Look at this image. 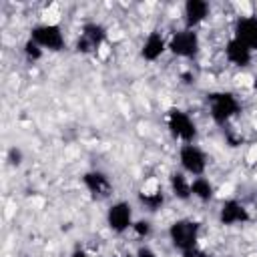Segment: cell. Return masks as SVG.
<instances>
[{"label": "cell", "mask_w": 257, "mask_h": 257, "mask_svg": "<svg viewBox=\"0 0 257 257\" xmlns=\"http://www.w3.org/2000/svg\"><path fill=\"white\" fill-rule=\"evenodd\" d=\"M133 207L126 201H116L106 211V225L114 233H124L128 227H133Z\"/></svg>", "instance_id": "obj_7"}, {"label": "cell", "mask_w": 257, "mask_h": 257, "mask_svg": "<svg viewBox=\"0 0 257 257\" xmlns=\"http://www.w3.org/2000/svg\"><path fill=\"white\" fill-rule=\"evenodd\" d=\"M207 102H209V110H211V116L217 124H225L229 122L239 110H241V104L237 100V96L233 92H225V90H219V92H211L207 96Z\"/></svg>", "instance_id": "obj_2"}, {"label": "cell", "mask_w": 257, "mask_h": 257, "mask_svg": "<svg viewBox=\"0 0 257 257\" xmlns=\"http://www.w3.org/2000/svg\"><path fill=\"white\" fill-rule=\"evenodd\" d=\"M120 257H133V255H120Z\"/></svg>", "instance_id": "obj_24"}, {"label": "cell", "mask_w": 257, "mask_h": 257, "mask_svg": "<svg viewBox=\"0 0 257 257\" xmlns=\"http://www.w3.org/2000/svg\"><path fill=\"white\" fill-rule=\"evenodd\" d=\"M199 233H201V225L193 219H177L169 227V239H171L173 247L183 253L197 247Z\"/></svg>", "instance_id": "obj_1"}, {"label": "cell", "mask_w": 257, "mask_h": 257, "mask_svg": "<svg viewBox=\"0 0 257 257\" xmlns=\"http://www.w3.org/2000/svg\"><path fill=\"white\" fill-rule=\"evenodd\" d=\"M191 195L197 197L199 201L207 203V201L213 199V195H215V187H213V183H211L209 179H205V177H195L193 183H191Z\"/></svg>", "instance_id": "obj_16"}, {"label": "cell", "mask_w": 257, "mask_h": 257, "mask_svg": "<svg viewBox=\"0 0 257 257\" xmlns=\"http://www.w3.org/2000/svg\"><path fill=\"white\" fill-rule=\"evenodd\" d=\"M82 185L86 187L92 199H104L112 191V185L102 171H86L82 175Z\"/></svg>", "instance_id": "obj_9"}, {"label": "cell", "mask_w": 257, "mask_h": 257, "mask_svg": "<svg viewBox=\"0 0 257 257\" xmlns=\"http://www.w3.org/2000/svg\"><path fill=\"white\" fill-rule=\"evenodd\" d=\"M219 221L223 225H241V223L249 221V211L245 209L243 203H239L235 199H229V201L223 203V207L219 211Z\"/></svg>", "instance_id": "obj_11"}, {"label": "cell", "mask_w": 257, "mask_h": 257, "mask_svg": "<svg viewBox=\"0 0 257 257\" xmlns=\"http://www.w3.org/2000/svg\"><path fill=\"white\" fill-rule=\"evenodd\" d=\"M139 199H141V203L143 205H147L151 211H157L163 203H165V195H163V191H153V193H141L139 195Z\"/></svg>", "instance_id": "obj_17"}, {"label": "cell", "mask_w": 257, "mask_h": 257, "mask_svg": "<svg viewBox=\"0 0 257 257\" xmlns=\"http://www.w3.org/2000/svg\"><path fill=\"white\" fill-rule=\"evenodd\" d=\"M225 56H227V60H229L231 64H235V66L243 68V66H247V64L251 62L253 52H251L243 42H239V40L231 38V40L227 42V46H225Z\"/></svg>", "instance_id": "obj_14"}, {"label": "cell", "mask_w": 257, "mask_h": 257, "mask_svg": "<svg viewBox=\"0 0 257 257\" xmlns=\"http://www.w3.org/2000/svg\"><path fill=\"white\" fill-rule=\"evenodd\" d=\"M70 257H88V253H86L84 249H74V251L70 253Z\"/></svg>", "instance_id": "obj_23"}, {"label": "cell", "mask_w": 257, "mask_h": 257, "mask_svg": "<svg viewBox=\"0 0 257 257\" xmlns=\"http://www.w3.org/2000/svg\"><path fill=\"white\" fill-rule=\"evenodd\" d=\"M8 161H10V165H20V163H22V153H20L16 147H12V149L8 151Z\"/></svg>", "instance_id": "obj_20"}, {"label": "cell", "mask_w": 257, "mask_h": 257, "mask_svg": "<svg viewBox=\"0 0 257 257\" xmlns=\"http://www.w3.org/2000/svg\"><path fill=\"white\" fill-rule=\"evenodd\" d=\"M167 48L175 54V56H181V58H193L199 48H201V40H199V34L191 28H185V30H179L175 32L169 42H167Z\"/></svg>", "instance_id": "obj_4"}, {"label": "cell", "mask_w": 257, "mask_h": 257, "mask_svg": "<svg viewBox=\"0 0 257 257\" xmlns=\"http://www.w3.org/2000/svg\"><path fill=\"white\" fill-rule=\"evenodd\" d=\"M169 185H171V191H173V195H175L177 199L187 201L189 197H193V195H191V183L187 181V177H185L183 173H177V171L171 173Z\"/></svg>", "instance_id": "obj_15"}, {"label": "cell", "mask_w": 257, "mask_h": 257, "mask_svg": "<svg viewBox=\"0 0 257 257\" xmlns=\"http://www.w3.org/2000/svg\"><path fill=\"white\" fill-rule=\"evenodd\" d=\"M137 257H157V255H155V251L151 247H141L137 251Z\"/></svg>", "instance_id": "obj_22"}, {"label": "cell", "mask_w": 257, "mask_h": 257, "mask_svg": "<svg viewBox=\"0 0 257 257\" xmlns=\"http://www.w3.org/2000/svg\"><path fill=\"white\" fill-rule=\"evenodd\" d=\"M24 54H26V58L28 60H38V58H42V48L34 42V40H26L24 42Z\"/></svg>", "instance_id": "obj_18"}, {"label": "cell", "mask_w": 257, "mask_h": 257, "mask_svg": "<svg viewBox=\"0 0 257 257\" xmlns=\"http://www.w3.org/2000/svg\"><path fill=\"white\" fill-rule=\"evenodd\" d=\"M167 126L171 131V135L179 141H183L185 145L193 143L197 139V126L193 122V118L183 112L181 108H171L167 112Z\"/></svg>", "instance_id": "obj_3"}, {"label": "cell", "mask_w": 257, "mask_h": 257, "mask_svg": "<svg viewBox=\"0 0 257 257\" xmlns=\"http://www.w3.org/2000/svg\"><path fill=\"white\" fill-rule=\"evenodd\" d=\"M183 257H211L207 251H203V249H199V247H195V249H189V251H185L183 253Z\"/></svg>", "instance_id": "obj_21"}, {"label": "cell", "mask_w": 257, "mask_h": 257, "mask_svg": "<svg viewBox=\"0 0 257 257\" xmlns=\"http://www.w3.org/2000/svg\"><path fill=\"white\" fill-rule=\"evenodd\" d=\"M235 40L243 42L251 52L257 50V16H241L235 22Z\"/></svg>", "instance_id": "obj_10"}, {"label": "cell", "mask_w": 257, "mask_h": 257, "mask_svg": "<svg viewBox=\"0 0 257 257\" xmlns=\"http://www.w3.org/2000/svg\"><path fill=\"white\" fill-rule=\"evenodd\" d=\"M183 16H185L187 28L193 30L195 26H199L209 16V4L205 0H187L185 8H183Z\"/></svg>", "instance_id": "obj_12"}, {"label": "cell", "mask_w": 257, "mask_h": 257, "mask_svg": "<svg viewBox=\"0 0 257 257\" xmlns=\"http://www.w3.org/2000/svg\"><path fill=\"white\" fill-rule=\"evenodd\" d=\"M179 163H181V167H183L185 173L195 175V177H203V173L207 169V157H205V153L197 145H193V143L181 147V151H179Z\"/></svg>", "instance_id": "obj_6"}, {"label": "cell", "mask_w": 257, "mask_h": 257, "mask_svg": "<svg viewBox=\"0 0 257 257\" xmlns=\"http://www.w3.org/2000/svg\"><path fill=\"white\" fill-rule=\"evenodd\" d=\"M104 38H106V30H104L98 22H86V24L82 26L80 38L76 40V50H78V52H84V54L96 52V50L102 46Z\"/></svg>", "instance_id": "obj_8"}, {"label": "cell", "mask_w": 257, "mask_h": 257, "mask_svg": "<svg viewBox=\"0 0 257 257\" xmlns=\"http://www.w3.org/2000/svg\"><path fill=\"white\" fill-rule=\"evenodd\" d=\"M133 231L139 235V237H149L151 235V223L147 219H139L133 223Z\"/></svg>", "instance_id": "obj_19"}, {"label": "cell", "mask_w": 257, "mask_h": 257, "mask_svg": "<svg viewBox=\"0 0 257 257\" xmlns=\"http://www.w3.org/2000/svg\"><path fill=\"white\" fill-rule=\"evenodd\" d=\"M30 40H34L42 50H60L64 48V34L58 24H36L30 30Z\"/></svg>", "instance_id": "obj_5"}, {"label": "cell", "mask_w": 257, "mask_h": 257, "mask_svg": "<svg viewBox=\"0 0 257 257\" xmlns=\"http://www.w3.org/2000/svg\"><path fill=\"white\" fill-rule=\"evenodd\" d=\"M167 50V40L163 38L161 32H151L145 42H143V48H141V56L149 62H155L157 58L163 56V52Z\"/></svg>", "instance_id": "obj_13"}]
</instances>
